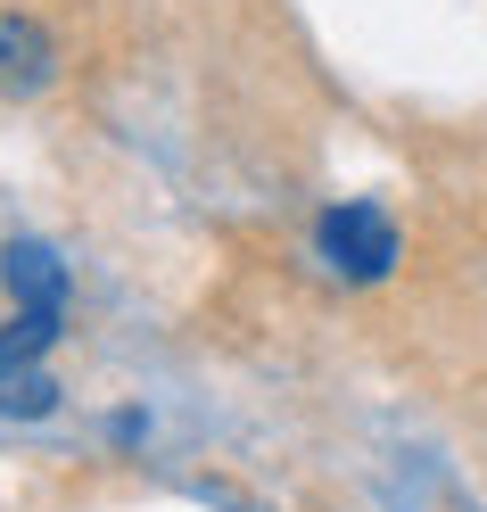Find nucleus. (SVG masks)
Here are the masks:
<instances>
[{"instance_id":"3","label":"nucleus","mask_w":487,"mask_h":512,"mask_svg":"<svg viewBox=\"0 0 487 512\" xmlns=\"http://www.w3.org/2000/svg\"><path fill=\"white\" fill-rule=\"evenodd\" d=\"M0 273H9L17 306H58V298H67V265H58V256H50L42 240H17V248H9V265H0Z\"/></svg>"},{"instance_id":"1","label":"nucleus","mask_w":487,"mask_h":512,"mask_svg":"<svg viewBox=\"0 0 487 512\" xmlns=\"http://www.w3.org/2000/svg\"><path fill=\"white\" fill-rule=\"evenodd\" d=\"M322 256H331V273H347V281H380L388 265H397V223H388L380 207H331L322 215Z\"/></svg>"},{"instance_id":"2","label":"nucleus","mask_w":487,"mask_h":512,"mask_svg":"<svg viewBox=\"0 0 487 512\" xmlns=\"http://www.w3.org/2000/svg\"><path fill=\"white\" fill-rule=\"evenodd\" d=\"M50 83V34L34 17H0V91H42Z\"/></svg>"},{"instance_id":"5","label":"nucleus","mask_w":487,"mask_h":512,"mask_svg":"<svg viewBox=\"0 0 487 512\" xmlns=\"http://www.w3.org/2000/svg\"><path fill=\"white\" fill-rule=\"evenodd\" d=\"M50 405H58V380L50 372H34V364L0 372V413H25V422H34V413H50Z\"/></svg>"},{"instance_id":"4","label":"nucleus","mask_w":487,"mask_h":512,"mask_svg":"<svg viewBox=\"0 0 487 512\" xmlns=\"http://www.w3.org/2000/svg\"><path fill=\"white\" fill-rule=\"evenodd\" d=\"M50 339H58V306H17L9 323H0V372L34 364V356H42Z\"/></svg>"}]
</instances>
